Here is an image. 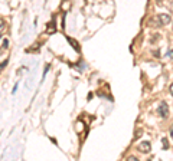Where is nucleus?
Listing matches in <instances>:
<instances>
[{
	"label": "nucleus",
	"mask_w": 173,
	"mask_h": 161,
	"mask_svg": "<svg viewBox=\"0 0 173 161\" xmlns=\"http://www.w3.org/2000/svg\"><path fill=\"white\" fill-rule=\"evenodd\" d=\"M7 45H9V40L6 38H3V39H2V48L6 49V48H7Z\"/></svg>",
	"instance_id": "423d86ee"
},
{
	"label": "nucleus",
	"mask_w": 173,
	"mask_h": 161,
	"mask_svg": "<svg viewBox=\"0 0 173 161\" xmlns=\"http://www.w3.org/2000/svg\"><path fill=\"white\" fill-rule=\"evenodd\" d=\"M165 58H166V59H173V48L170 49L167 53H166V56H165Z\"/></svg>",
	"instance_id": "0eeeda50"
},
{
	"label": "nucleus",
	"mask_w": 173,
	"mask_h": 161,
	"mask_svg": "<svg viewBox=\"0 0 173 161\" xmlns=\"http://www.w3.org/2000/svg\"><path fill=\"white\" fill-rule=\"evenodd\" d=\"M0 30H2V33L4 32V23H3V20H2V26H0Z\"/></svg>",
	"instance_id": "9d476101"
},
{
	"label": "nucleus",
	"mask_w": 173,
	"mask_h": 161,
	"mask_svg": "<svg viewBox=\"0 0 173 161\" xmlns=\"http://www.w3.org/2000/svg\"><path fill=\"white\" fill-rule=\"evenodd\" d=\"M53 32H55V22L48 23V26H46V33H53Z\"/></svg>",
	"instance_id": "39448f33"
},
{
	"label": "nucleus",
	"mask_w": 173,
	"mask_h": 161,
	"mask_svg": "<svg viewBox=\"0 0 173 161\" xmlns=\"http://www.w3.org/2000/svg\"><path fill=\"white\" fill-rule=\"evenodd\" d=\"M157 20H159V26H166L170 23V16L167 13H159L157 15Z\"/></svg>",
	"instance_id": "f257e3e1"
},
{
	"label": "nucleus",
	"mask_w": 173,
	"mask_h": 161,
	"mask_svg": "<svg viewBox=\"0 0 173 161\" xmlns=\"http://www.w3.org/2000/svg\"><path fill=\"white\" fill-rule=\"evenodd\" d=\"M137 148H139V151H141V153H146V154H147V153H150V151H151V145H150V142H149V141L140 142Z\"/></svg>",
	"instance_id": "7ed1b4c3"
},
{
	"label": "nucleus",
	"mask_w": 173,
	"mask_h": 161,
	"mask_svg": "<svg viewBox=\"0 0 173 161\" xmlns=\"http://www.w3.org/2000/svg\"><path fill=\"white\" fill-rule=\"evenodd\" d=\"M67 39H68V42H69V43H71V45L74 46V49H75L77 52H79V50H81V49H79V45H78V42H77V40H74V39H72V38H69V36H68Z\"/></svg>",
	"instance_id": "20e7f679"
},
{
	"label": "nucleus",
	"mask_w": 173,
	"mask_h": 161,
	"mask_svg": "<svg viewBox=\"0 0 173 161\" xmlns=\"http://www.w3.org/2000/svg\"><path fill=\"white\" fill-rule=\"evenodd\" d=\"M170 135H172V138H173V125L170 127Z\"/></svg>",
	"instance_id": "f8f14e48"
},
{
	"label": "nucleus",
	"mask_w": 173,
	"mask_h": 161,
	"mask_svg": "<svg viewBox=\"0 0 173 161\" xmlns=\"http://www.w3.org/2000/svg\"><path fill=\"white\" fill-rule=\"evenodd\" d=\"M169 89H170V94L173 95V83H172V85H170V88H169Z\"/></svg>",
	"instance_id": "9b49d317"
},
{
	"label": "nucleus",
	"mask_w": 173,
	"mask_h": 161,
	"mask_svg": "<svg viewBox=\"0 0 173 161\" xmlns=\"http://www.w3.org/2000/svg\"><path fill=\"white\" fill-rule=\"evenodd\" d=\"M157 114L162 116V118H167V116H169V107H167L166 102H162V104L159 105Z\"/></svg>",
	"instance_id": "f03ea898"
},
{
	"label": "nucleus",
	"mask_w": 173,
	"mask_h": 161,
	"mask_svg": "<svg viewBox=\"0 0 173 161\" xmlns=\"http://www.w3.org/2000/svg\"><path fill=\"white\" fill-rule=\"evenodd\" d=\"M127 161H139V158H136V157H133V155H131V157L127 158Z\"/></svg>",
	"instance_id": "1a4fd4ad"
},
{
	"label": "nucleus",
	"mask_w": 173,
	"mask_h": 161,
	"mask_svg": "<svg viewBox=\"0 0 173 161\" xmlns=\"http://www.w3.org/2000/svg\"><path fill=\"white\" fill-rule=\"evenodd\" d=\"M162 142H163V148H169V142H167V140L166 138H162Z\"/></svg>",
	"instance_id": "6e6552de"
}]
</instances>
